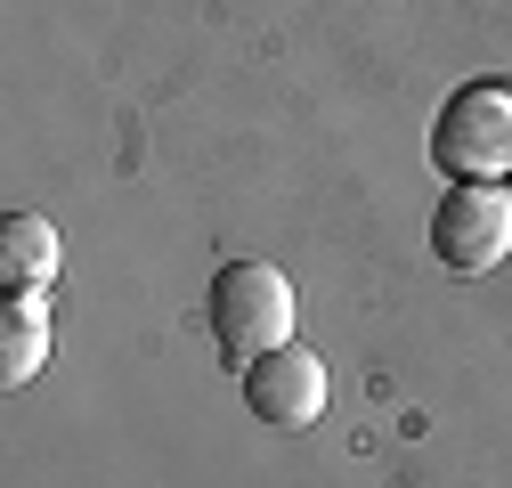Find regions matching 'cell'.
Listing matches in <instances>:
<instances>
[{"label":"cell","mask_w":512,"mask_h":488,"mask_svg":"<svg viewBox=\"0 0 512 488\" xmlns=\"http://www.w3.org/2000/svg\"><path fill=\"white\" fill-rule=\"evenodd\" d=\"M212 334H220L228 366H252V358L285 350V334H293V285L269 261H228L212 277Z\"/></svg>","instance_id":"6da1fadb"},{"label":"cell","mask_w":512,"mask_h":488,"mask_svg":"<svg viewBox=\"0 0 512 488\" xmlns=\"http://www.w3.org/2000/svg\"><path fill=\"white\" fill-rule=\"evenodd\" d=\"M431 163L447 179H504L512 171V90L464 82L431 122Z\"/></svg>","instance_id":"7a4b0ae2"},{"label":"cell","mask_w":512,"mask_h":488,"mask_svg":"<svg viewBox=\"0 0 512 488\" xmlns=\"http://www.w3.org/2000/svg\"><path fill=\"white\" fill-rule=\"evenodd\" d=\"M431 244L447 269H496L512 253V188H488V179H464V188H447L439 212H431Z\"/></svg>","instance_id":"3957f363"},{"label":"cell","mask_w":512,"mask_h":488,"mask_svg":"<svg viewBox=\"0 0 512 488\" xmlns=\"http://www.w3.org/2000/svg\"><path fill=\"white\" fill-rule=\"evenodd\" d=\"M244 399H252V415H261L269 432H309V423L326 415V366L285 342V350L244 366Z\"/></svg>","instance_id":"277c9868"},{"label":"cell","mask_w":512,"mask_h":488,"mask_svg":"<svg viewBox=\"0 0 512 488\" xmlns=\"http://www.w3.org/2000/svg\"><path fill=\"white\" fill-rule=\"evenodd\" d=\"M49 269H57V228L33 220V212L0 220V285H9V293H33V285H49Z\"/></svg>","instance_id":"5b68a950"},{"label":"cell","mask_w":512,"mask_h":488,"mask_svg":"<svg viewBox=\"0 0 512 488\" xmlns=\"http://www.w3.org/2000/svg\"><path fill=\"white\" fill-rule=\"evenodd\" d=\"M41 350H49V310L33 293H9V310H0V383H33Z\"/></svg>","instance_id":"8992f818"}]
</instances>
